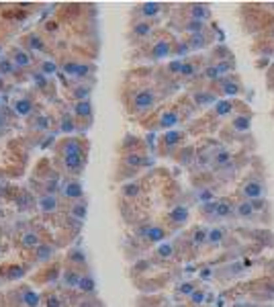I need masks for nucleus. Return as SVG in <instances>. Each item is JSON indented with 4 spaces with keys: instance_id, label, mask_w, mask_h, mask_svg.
I'll return each instance as SVG.
<instances>
[{
    "instance_id": "obj_1",
    "label": "nucleus",
    "mask_w": 274,
    "mask_h": 307,
    "mask_svg": "<svg viewBox=\"0 0 274 307\" xmlns=\"http://www.w3.org/2000/svg\"><path fill=\"white\" fill-rule=\"evenodd\" d=\"M88 148L90 146L86 144L84 138L68 136V138H62L53 150L64 172H68L70 176H80L88 162Z\"/></svg>"
},
{
    "instance_id": "obj_44",
    "label": "nucleus",
    "mask_w": 274,
    "mask_h": 307,
    "mask_svg": "<svg viewBox=\"0 0 274 307\" xmlns=\"http://www.w3.org/2000/svg\"><path fill=\"white\" fill-rule=\"evenodd\" d=\"M207 301V289L205 287H199L190 297H188V305L190 307H201Z\"/></svg>"
},
{
    "instance_id": "obj_10",
    "label": "nucleus",
    "mask_w": 274,
    "mask_h": 307,
    "mask_svg": "<svg viewBox=\"0 0 274 307\" xmlns=\"http://www.w3.org/2000/svg\"><path fill=\"white\" fill-rule=\"evenodd\" d=\"M6 57H10L12 64H14L16 68H21L23 72H31L33 68H37V62H39V60H37L31 51H27L23 45H10L8 51H6Z\"/></svg>"
},
{
    "instance_id": "obj_15",
    "label": "nucleus",
    "mask_w": 274,
    "mask_h": 307,
    "mask_svg": "<svg viewBox=\"0 0 274 307\" xmlns=\"http://www.w3.org/2000/svg\"><path fill=\"white\" fill-rule=\"evenodd\" d=\"M190 103L194 105V109H207V107H215L219 97L211 90V88H194L188 92Z\"/></svg>"
},
{
    "instance_id": "obj_23",
    "label": "nucleus",
    "mask_w": 274,
    "mask_h": 307,
    "mask_svg": "<svg viewBox=\"0 0 274 307\" xmlns=\"http://www.w3.org/2000/svg\"><path fill=\"white\" fill-rule=\"evenodd\" d=\"M186 242H188V246H190V248L201 250L203 246H207V244H209V227H205V225H194V227L188 232Z\"/></svg>"
},
{
    "instance_id": "obj_8",
    "label": "nucleus",
    "mask_w": 274,
    "mask_h": 307,
    "mask_svg": "<svg viewBox=\"0 0 274 307\" xmlns=\"http://www.w3.org/2000/svg\"><path fill=\"white\" fill-rule=\"evenodd\" d=\"M70 111L76 119L78 131H86L92 125L94 119V109H92V101H80V103H70Z\"/></svg>"
},
{
    "instance_id": "obj_45",
    "label": "nucleus",
    "mask_w": 274,
    "mask_h": 307,
    "mask_svg": "<svg viewBox=\"0 0 274 307\" xmlns=\"http://www.w3.org/2000/svg\"><path fill=\"white\" fill-rule=\"evenodd\" d=\"M43 303H45V307H66L64 299L55 291H45L43 293Z\"/></svg>"
},
{
    "instance_id": "obj_40",
    "label": "nucleus",
    "mask_w": 274,
    "mask_h": 307,
    "mask_svg": "<svg viewBox=\"0 0 274 307\" xmlns=\"http://www.w3.org/2000/svg\"><path fill=\"white\" fill-rule=\"evenodd\" d=\"M174 256H176V244H172V242H164L155 248V258L158 260L166 262V260H174Z\"/></svg>"
},
{
    "instance_id": "obj_26",
    "label": "nucleus",
    "mask_w": 274,
    "mask_h": 307,
    "mask_svg": "<svg viewBox=\"0 0 274 307\" xmlns=\"http://www.w3.org/2000/svg\"><path fill=\"white\" fill-rule=\"evenodd\" d=\"M236 215V201L231 197H221L217 199V209H215V219L225 221Z\"/></svg>"
},
{
    "instance_id": "obj_38",
    "label": "nucleus",
    "mask_w": 274,
    "mask_h": 307,
    "mask_svg": "<svg viewBox=\"0 0 274 307\" xmlns=\"http://www.w3.org/2000/svg\"><path fill=\"white\" fill-rule=\"evenodd\" d=\"M68 262H70V266H76V268H82V271H86L88 266H86V254L80 250V248H70V252H68Z\"/></svg>"
},
{
    "instance_id": "obj_50",
    "label": "nucleus",
    "mask_w": 274,
    "mask_h": 307,
    "mask_svg": "<svg viewBox=\"0 0 274 307\" xmlns=\"http://www.w3.org/2000/svg\"><path fill=\"white\" fill-rule=\"evenodd\" d=\"M2 51H4V43H2V39H0V55H2Z\"/></svg>"
},
{
    "instance_id": "obj_36",
    "label": "nucleus",
    "mask_w": 274,
    "mask_h": 307,
    "mask_svg": "<svg viewBox=\"0 0 274 307\" xmlns=\"http://www.w3.org/2000/svg\"><path fill=\"white\" fill-rule=\"evenodd\" d=\"M174 160L180 164V166H190V164H194V160H197V148L194 146H182L178 154L174 156Z\"/></svg>"
},
{
    "instance_id": "obj_32",
    "label": "nucleus",
    "mask_w": 274,
    "mask_h": 307,
    "mask_svg": "<svg viewBox=\"0 0 274 307\" xmlns=\"http://www.w3.org/2000/svg\"><path fill=\"white\" fill-rule=\"evenodd\" d=\"M252 297L256 301H274V281H262V283H258V287L252 289Z\"/></svg>"
},
{
    "instance_id": "obj_25",
    "label": "nucleus",
    "mask_w": 274,
    "mask_h": 307,
    "mask_svg": "<svg viewBox=\"0 0 274 307\" xmlns=\"http://www.w3.org/2000/svg\"><path fill=\"white\" fill-rule=\"evenodd\" d=\"M37 209L45 215H53L62 209V201L55 195H39L37 197Z\"/></svg>"
},
{
    "instance_id": "obj_17",
    "label": "nucleus",
    "mask_w": 274,
    "mask_h": 307,
    "mask_svg": "<svg viewBox=\"0 0 274 307\" xmlns=\"http://www.w3.org/2000/svg\"><path fill=\"white\" fill-rule=\"evenodd\" d=\"M215 41V33L213 31H205V33H197V35H186L184 37V43L188 45L190 51H201V49H207L211 47Z\"/></svg>"
},
{
    "instance_id": "obj_28",
    "label": "nucleus",
    "mask_w": 274,
    "mask_h": 307,
    "mask_svg": "<svg viewBox=\"0 0 274 307\" xmlns=\"http://www.w3.org/2000/svg\"><path fill=\"white\" fill-rule=\"evenodd\" d=\"M92 97V84L84 82V84H72L68 90V99L72 103H80V101H90Z\"/></svg>"
},
{
    "instance_id": "obj_3",
    "label": "nucleus",
    "mask_w": 274,
    "mask_h": 307,
    "mask_svg": "<svg viewBox=\"0 0 274 307\" xmlns=\"http://www.w3.org/2000/svg\"><path fill=\"white\" fill-rule=\"evenodd\" d=\"M178 39H174L168 31H158L153 33L143 45H141V53L145 60L149 62H164L168 57L174 55V45Z\"/></svg>"
},
{
    "instance_id": "obj_43",
    "label": "nucleus",
    "mask_w": 274,
    "mask_h": 307,
    "mask_svg": "<svg viewBox=\"0 0 274 307\" xmlns=\"http://www.w3.org/2000/svg\"><path fill=\"white\" fill-rule=\"evenodd\" d=\"M76 289H80L84 295H92V293H94V277H92L90 271H86V273L82 275V279H80V283H78Z\"/></svg>"
},
{
    "instance_id": "obj_9",
    "label": "nucleus",
    "mask_w": 274,
    "mask_h": 307,
    "mask_svg": "<svg viewBox=\"0 0 274 307\" xmlns=\"http://www.w3.org/2000/svg\"><path fill=\"white\" fill-rule=\"evenodd\" d=\"M153 33H155L153 21H131L129 31H127V39L131 45H143Z\"/></svg>"
},
{
    "instance_id": "obj_19",
    "label": "nucleus",
    "mask_w": 274,
    "mask_h": 307,
    "mask_svg": "<svg viewBox=\"0 0 274 307\" xmlns=\"http://www.w3.org/2000/svg\"><path fill=\"white\" fill-rule=\"evenodd\" d=\"M188 219H190V209H188L186 205H174V207L168 211V215H166V223H168L170 227H174V229L186 225Z\"/></svg>"
},
{
    "instance_id": "obj_33",
    "label": "nucleus",
    "mask_w": 274,
    "mask_h": 307,
    "mask_svg": "<svg viewBox=\"0 0 274 307\" xmlns=\"http://www.w3.org/2000/svg\"><path fill=\"white\" fill-rule=\"evenodd\" d=\"M209 23L205 21H194V18H182L180 21V31H184L186 35H197V33H205L209 31Z\"/></svg>"
},
{
    "instance_id": "obj_51",
    "label": "nucleus",
    "mask_w": 274,
    "mask_h": 307,
    "mask_svg": "<svg viewBox=\"0 0 274 307\" xmlns=\"http://www.w3.org/2000/svg\"><path fill=\"white\" fill-rule=\"evenodd\" d=\"M0 303H2V295H0Z\"/></svg>"
},
{
    "instance_id": "obj_24",
    "label": "nucleus",
    "mask_w": 274,
    "mask_h": 307,
    "mask_svg": "<svg viewBox=\"0 0 274 307\" xmlns=\"http://www.w3.org/2000/svg\"><path fill=\"white\" fill-rule=\"evenodd\" d=\"M236 111H238V103L236 101H231V99H219L217 105L211 109V117L213 119H225V117H231Z\"/></svg>"
},
{
    "instance_id": "obj_6",
    "label": "nucleus",
    "mask_w": 274,
    "mask_h": 307,
    "mask_svg": "<svg viewBox=\"0 0 274 307\" xmlns=\"http://www.w3.org/2000/svg\"><path fill=\"white\" fill-rule=\"evenodd\" d=\"M184 140H186V133L180 131V129L164 131L160 136V140H158V152H160V156H164V158H170V156L174 158L182 146H186Z\"/></svg>"
},
{
    "instance_id": "obj_4",
    "label": "nucleus",
    "mask_w": 274,
    "mask_h": 307,
    "mask_svg": "<svg viewBox=\"0 0 274 307\" xmlns=\"http://www.w3.org/2000/svg\"><path fill=\"white\" fill-rule=\"evenodd\" d=\"M151 166H153V158L147 152L121 154L119 156V166H117V172H115V180L131 178L137 172H141L145 168H151Z\"/></svg>"
},
{
    "instance_id": "obj_27",
    "label": "nucleus",
    "mask_w": 274,
    "mask_h": 307,
    "mask_svg": "<svg viewBox=\"0 0 274 307\" xmlns=\"http://www.w3.org/2000/svg\"><path fill=\"white\" fill-rule=\"evenodd\" d=\"M119 150L121 154H139V152H147V142H143L141 138L137 136H125L119 144Z\"/></svg>"
},
{
    "instance_id": "obj_13",
    "label": "nucleus",
    "mask_w": 274,
    "mask_h": 307,
    "mask_svg": "<svg viewBox=\"0 0 274 307\" xmlns=\"http://www.w3.org/2000/svg\"><path fill=\"white\" fill-rule=\"evenodd\" d=\"M18 45H23L27 51H31L33 55L35 53H41V55H45V53H49V45H47V39L43 37V33H39V31H29V33H25L23 37H21V43Z\"/></svg>"
},
{
    "instance_id": "obj_46",
    "label": "nucleus",
    "mask_w": 274,
    "mask_h": 307,
    "mask_svg": "<svg viewBox=\"0 0 274 307\" xmlns=\"http://www.w3.org/2000/svg\"><path fill=\"white\" fill-rule=\"evenodd\" d=\"M197 289H199V285L192 283V281H188V283H182V285L178 287V295H182V297H190Z\"/></svg>"
},
{
    "instance_id": "obj_31",
    "label": "nucleus",
    "mask_w": 274,
    "mask_h": 307,
    "mask_svg": "<svg viewBox=\"0 0 274 307\" xmlns=\"http://www.w3.org/2000/svg\"><path fill=\"white\" fill-rule=\"evenodd\" d=\"M21 68H16L14 64H12V60L10 57H0V76L8 82V80H21L23 76H21Z\"/></svg>"
},
{
    "instance_id": "obj_22",
    "label": "nucleus",
    "mask_w": 274,
    "mask_h": 307,
    "mask_svg": "<svg viewBox=\"0 0 274 307\" xmlns=\"http://www.w3.org/2000/svg\"><path fill=\"white\" fill-rule=\"evenodd\" d=\"M252 119H254L252 111L238 113V115H233V117H231V121H229V125H227V127L233 131V136H242V133H248V131L252 129Z\"/></svg>"
},
{
    "instance_id": "obj_21",
    "label": "nucleus",
    "mask_w": 274,
    "mask_h": 307,
    "mask_svg": "<svg viewBox=\"0 0 274 307\" xmlns=\"http://www.w3.org/2000/svg\"><path fill=\"white\" fill-rule=\"evenodd\" d=\"M62 197L70 203H78V201H84V188H82V182L78 178H68L64 184H62Z\"/></svg>"
},
{
    "instance_id": "obj_20",
    "label": "nucleus",
    "mask_w": 274,
    "mask_h": 307,
    "mask_svg": "<svg viewBox=\"0 0 274 307\" xmlns=\"http://www.w3.org/2000/svg\"><path fill=\"white\" fill-rule=\"evenodd\" d=\"M76 131H78V125H76V119H74L70 107H62L60 115H57V133H64L68 138Z\"/></svg>"
},
{
    "instance_id": "obj_48",
    "label": "nucleus",
    "mask_w": 274,
    "mask_h": 307,
    "mask_svg": "<svg viewBox=\"0 0 274 307\" xmlns=\"http://www.w3.org/2000/svg\"><path fill=\"white\" fill-rule=\"evenodd\" d=\"M262 37H264L266 41H272L274 43V23L266 29V31H262Z\"/></svg>"
},
{
    "instance_id": "obj_49",
    "label": "nucleus",
    "mask_w": 274,
    "mask_h": 307,
    "mask_svg": "<svg viewBox=\"0 0 274 307\" xmlns=\"http://www.w3.org/2000/svg\"><path fill=\"white\" fill-rule=\"evenodd\" d=\"M6 86H8V84H6V80L0 76V92H2V90H6Z\"/></svg>"
},
{
    "instance_id": "obj_47",
    "label": "nucleus",
    "mask_w": 274,
    "mask_h": 307,
    "mask_svg": "<svg viewBox=\"0 0 274 307\" xmlns=\"http://www.w3.org/2000/svg\"><path fill=\"white\" fill-rule=\"evenodd\" d=\"M250 203H252V207H254L256 215L268 209V201H266V197H264V199H254V201H250Z\"/></svg>"
},
{
    "instance_id": "obj_42",
    "label": "nucleus",
    "mask_w": 274,
    "mask_h": 307,
    "mask_svg": "<svg viewBox=\"0 0 274 307\" xmlns=\"http://www.w3.org/2000/svg\"><path fill=\"white\" fill-rule=\"evenodd\" d=\"M227 236V229L223 225H215L209 229V244L207 246H219Z\"/></svg>"
},
{
    "instance_id": "obj_30",
    "label": "nucleus",
    "mask_w": 274,
    "mask_h": 307,
    "mask_svg": "<svg viewBox=\"0 0 274 307\" xmlns=\"http://www.w3.org/2000/svg\"><path fill=\"white\" fill-rule=\"evenodd\" d=\"M166 238H168V227H164V225H158V223H151L149 225V229L145 232V236H143V240L147 242V244H164L166 242Z\"/></svg>"
},
{
    "instance_id": "obj_12",
    "label": "nucleus",
    "mask_w": 274,
    "mask_h": 307,
    "mask_svg": "<svg viewBox=\"0 0 274 307\" xmlns=\"http://www.w3.org/2000/svg\"><path fill=\"white\" fill-rule=\"evenodd\" d=\"M178 14H182V18H194V21L209 23L213 16V10L207 2H186V4L178 6Z\"/></svg>"
},
{
    "instance_id": "obj_7",
    "label": "nucleus",
    "mask_w": 274,
    "mask_h": 307,
    "mask_svg": "<svg viewBox=\"0 0 274 307\" xmlns=\"http://www.w3.org/2000/svg\"><path fill=\"white\" fill-rule=\"evenodd\" d=\"M211 90H213L219 99H223V97H242V94H244V82H242L240 76L229 74V76L219 78V80L213 84Z\"/></svg>"
},
{
    "instance_id": "obj_39",
    "label": "nucleus",
    "mask_w": 274,
    "mask_h": 307,
    "mask_svg": "<svg viewBox=\"0 0 274 307\" xmlns=\"http://www.w3.org/2000/svg\"><path fill=\"white\" fill-rule=\"evenodd\" d=\"M33 254H35V262H47V260L55 254V246H53L51 242H47V240H45V242H43V244H41V246H39Z\"/></svg>"
},
{
    "instance_id": "obj_52",
    "label": "nucleus",
    "mask_w": 274,
    "mask_h": 307,
    "mask_svg": "<svg viewBox=\"0 0 274 307\" xmlns=\"http://www.w3.org/2000/svg\"><path fill=\"white\" fill-rule=\"evenodd\" d=\"M268 307H274V305H268Z\"/></svg>"
},
{
    "instance_id": "obj_18",
    "label": "nucleus",
    "mask_w": 274,
    "mask_h": 307,
    "mask_svg": "<svg viewBox=\"0 0 274 307\" xmlns=\"http://www.w3.org/2000/svg\"><path fill=\"white\" fill-rule=\"evenodd\" d=\"M12 111H14V115H18V117H31V115H35V113H37V103H35L33 94L27 92V94H21L18 99H14Z\"/></svg>"
},
{
    "instance_id": "obj_41",
    "label": "nucleus",
    "mask_w": 274,
    "mask_h": 307,
    "mask_svg": "<svg viewBox=\"0 0 274 307\" xmlns=\"http://www.w3.org/2000/svg\"><path fill=\"white\" fill-rule=\"evenodd\" d=\"M141 190H143L141 182L131 180V182H125V184L121 186V197H123V199H137V197L141 195Z\"/></svg>"
},
{
    "instance_id": "obj_2",
    "label": "nucleus",
    "mask_w": 274,
    "mask_h": 307,
    "mask_svg": "<svg viewBox=\"0 0 274 307\" xmlns=\"http://www.w3.org/2000/svg\"><path fill=\"white\" fill-rule=\"evenodd\" d=\"M162 101V92L153 84H137V86H127L125 88V105L129 115H149L155 111L158 103Z\"/></svg>"
},
{
    "instance_id": "obj_16",
    "label": "nucleus",
    "mask_w": 274,
    "mask_h": 307,
    "mask_svg": "<svg viewBox=\"0 0 274 307\" xmlns=\"http://www.w3.org/2000/svg\"><path fill=\"white\" fill-rule=\"evenodd\" d=\"M242 197L248 199V201H254V199H264L266 197V184L264 180L252 176L248 180L242 182Z\"/></svg>"
},
{
    "instance_id": "obj_35",
    "label": "nucleus",
    "mask_w": 274,
    "mask_h": 307,
    "mask_svg": "<svg viewBox=\"0 0 274 307\" xmlns=\"http://www.w3.org/2000/svg\"><path fill=\"white\" fill-rule=\"evenodd\" d=\"M236 215H238L240 219H246V221H252V219L258 217L256 211H254V207H252V203H250L248 199H244V197L236 201Z\"/></svg>"
},
{
    "instance_id": "obj_11",
    "label": "nucleus",
    "mask_w": 274,
    "mask_h": 307,
    "mask_svg": "<svg viewBox=\"0 0 274 307\" xmlns=\"http://www.w3.org/2000/svg\"><path fill=\"white\" fill-rule=\"evenodd\" d=\"M207 62L209 60H205L203 55H188L182 62V70H180L178 80L180 82H194V80H199V76H201L203 68L207 66Z\"/></svg>"
},
{
    "instance_id": "obj_37",
    "label": "nucleus",
    "mask_w": 274,
    "mask_h": 307,
    "mask_svg": "<svg viewBox=\"0 0 274 307\" xmlns=\"http://www.w3.org/2000/svg\"><path fill=\"white\" fill-rule=\"evenodd\" d=\"M35 70H39L41 74H45L47 78H51V76L60 74V64H57L55 57H47V60H39Z\"/></svg>"
},
{
    "instance_id": "obj_29",
    "label": "nucleus",
    "mask_w": 274,
    "mask_h": 307,
    "mask_svg": "<svg viewBox=\"0 0 274 307\" xmlns=\"http://www.w3.org/2000/svg\"><path fill=\"white\" fill-rule=\"evenodd\" d=\"M45 240L37 234V232H33V229H27V232H23L21 236H18V246L23 248V250H37L41 244H43Z\"/></svg>"
},
{
    "instance_id": "obj_34",
    "label": "nucleus",
    "mask_w": 274,
    "mask_h": 307,
    "mask_svg": "<svg viewBox=\"0 0 274 307\" xmlns=\"http://www.w3.org/2000/svg\"><path fill=\"white\" fill-rule=\"evenodd\" d=\"M233 154L229 152V150H225V148H219L215 156H213V170H225V168H229L231 164H233Z\"/></svg>"
},
{
    "instance_id": "obj_14",
    "label": "nucleus",
    "mask_w": 274,
    "mask_h": 307,
    "mask_svg": "<svg viewBox=\"0 0 274 307\" xmlns=\"http://www.w3.org/2000/svg\"><path fill=\"white\" fill-rule=\"evenodd\" d=\"M164 2H141L131 10L133 21H153L164 12Z\"/></svg>"
},
{
    "instance_id": "obj_5",
    "label": "nucleus",
    "mask_w": 274,
    "mask_h": 307,
    "mask_svg": "<svg viewBox=\"0 0 274 307\" xmlns=\"http://www.w3.org/2000/svg\"><path fill=\"white\" fill-rule=\"evenodd\" d=\"M184 117H186V115L182 113V105H180V103H174V105L164 107V109H160V111L155 113L153 125H151L149 129H151V133H153L155 129L172 131L178 123H182V121H184Z\"/></svg>"
}]
</instances>
